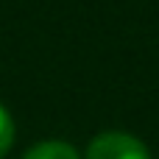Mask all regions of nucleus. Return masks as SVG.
<instances>
[{
	"label": "nucleus",
	"instance_id": "1",
	"mask_svg": "<svg viewBox=\"0 0 159 159\" xmlns=\"http://www.w3.org/2000/svg\"><path fill=\"white\" fill-rule=\"evenodd\" d=\"M87 159H151L143 140L126 131H103L87 145Z\"/></svg>",
	"mask_w": 159,
	"mask_h": 159
},
{
	"label": "nucleus",
	"instance_id": "2",
	"mask_svg": "<svg viewBox=\"0 0 159 159\" xmlns=\"http://www.w3.org/2000/svg\"><path fill=\"white\" fill-rule=\"evenodd\" d=\"M22 159H81L78 151L70 145V143H61V140H45V143H36L25 151Z\"/></svg>",
	"mask_w": 159,
	"mask_h": 159
},
{
	"label": "nucleus",
	"instance_id": "3",
	"mask_svg": "<svg viewBox=\"0 0 159 159\" xmlns=\"http://www.w3.org/2000/svg\"><path fill=\"white\" fill-rule=\"evenodd\" d=\"M11 145H14V117L0 103V159H6V154L11 151Z\"/></svg>",
	"mask_w": 159,
	"mask_h": 159
}]
</instances>
